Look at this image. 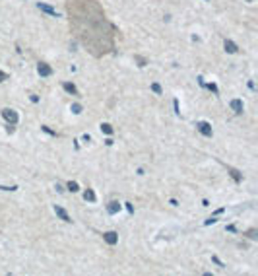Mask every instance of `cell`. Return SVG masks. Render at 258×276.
Listing matches in <instances>:
<instances>
[{"mask_svg": "<svg viewBox=\"0 0 258 276\" xmlns=\"http://www.w3.org/2000/svg\"><path fill=\"white\" fill-rule=\"evenodd\" d=\"M231 175H233V179H235V181H241V175H239V171L231 169Z\"/></svg>", "mask_w": 258, "mask_h": 276, "instance_id": "16", "label": "cell"}, {"mask_svg": "<svg viewBox=\"0 0 258 276\" xmlns=\"http://www.w3.org/2000/svg\"><path fill=\"white\" fill-rule=\"evenodd\" d=\"M37 8L43 10V12H47L49 16H56V18H58V12L53 8V6H49V4H45V2H39V4H37Z\"/></svg>", "mask_w": 258, "mask_h": 276, "instance_id": "2", "label": "cell"}, {"mask_svg": "<svg viewBox=\"0 0 258 276\" xmlns=\"http://www.w3.org/2000/svg\"><path fill=\"white\" fill-rule=\"evenodd\" d=\"M103 237H105V241H107L109 245H115L116 241H119V234H116V231H107Z\"/></svg>", "mask_w": 258, "mask_h": 276, "instance_id": "5", "label": "cell"}, {"mask_svg": "<svg viewBox=\"0 0 258 276\" xmlns=\"http://www.w3.org/2000/svg\"><path fill=\"white\" fill-rule=\"evenodd\" d=\"M151 90L155 91V93H161V91H163V90H161V86H159V84H151Z\"/></svg>", "mask_w": 258, "mask_h": 276, "instance_id": "15", "label": "cell"}, {"mask_svg": "<svg viewBox=\"0 0 258 276\" xmlns=\"http://www.w3.org/2000/svg\"><path fill=\"white\" fill-rule=\"evenodd\" d=\"M212 260H213V263H216V265H219V266H225L223 263H221V260L217 259V257H212Z\"/></svg>", "mask_w": 258, "mask_h": 276, "instance_id": "17", "label": "cell"}, {"mask_svg": "<svg viewBox=\"0 0 258 276\" xmlns=\"http://www.w3.org/2000/svg\"><path fill=\"white\" fill-rule=\"evenodd\" d=\"M72 113L80 115V113H82V105H80V103H74V105H72Z\"/></svg>", "mask_w": 258, "mask_h": 276, "instance_id": "13", "label": "cell"}, {"mask_svg": "<svg viewBox=\"0 0 258 276\" xmlns=\"http://www.w3.org/2000/svg\"><path fill=\"white\" fill-rule=\"evenodd\" d=\"M225 51H227V53H237L239 49H237V45H235L233 41H229V39H227V41H225Z\"/></svg>", "mask_w": 258, "mask_h": 276, "instance_id": "9", "label": "cell"}, {"mask_svg": "<svg viewBox=\"0 0 258 276\" xmlns=\"http://www.w3.org/2000/svg\"><path fill=\"white\" fill-rule=\"evenodd\" d=\"M107 210H109V214H116L120 210V204L116 200H113V202H109V206H107Z\"/></svg>", "mask_w": 258, "mask_h": 276, "instance_id": "8", "label": "cell"}, {"mask_svg": "<svg viewBox=\"0 0 258 276\" xmlns=\"http://www.w3.org/2000/svg\"><path fill=\"white\" fill-rule=\"evenodd\" d=\"M231 109L235 113H243V101L241 99H233L231 101Z\"/></svg>", "mask_w": 258, "mask_h": 276, "instance_id": "7", "label": "cell"}, {"mask_svg": "<svg viewBox=\"0 0 258 276\" xmlns=\"http://www.w3.org/2000/svg\"><path fill=\"white\" fill-rule=\"evenodd\" d=\"M248 2H252V0H248Z\"/></svg>", "mask_w": 258, "mask_h": 276, "instance_id": "19", "label": "cell"}, {"mask_svg": "<svg viewBox=\"0 0 258 276\" xmlns=\"http://www.w3.org/2000/svg\"><path fill=\"white\" fill-rule=\"evenodd\" d=\"M64 90L68 91V93H76V86L70 84V82H66V84H64Z\"/></svg>", "mask_w": 258, "mask_h": 276, "instance_id": "11", "label": "cell"}, {"mask_svg": "<svg viewBox=\"0 0 258 276\" xmlns=\"http://www.w3.org/2000/svg\"><path fill=\"white\" fill-rule=\"evenodd\" d=\"M2 117L8 121V122H12V125H16V122H18V113L14 111V109H2Z\"/></svg>", "mask_w": 258, "mask_h": 276, "instance_id": "1", "label": "cell"}, {"mask_svg": "<svg viewBox=\"0 0 258 276\" xmlns=\"http://www.w3.org/2000/svg\"><path fill=\"white\" fill-rule=\"evenodd\" d=\"M198 130L204 134V136H212V127H210V122H206V121H202V122H198Z\"/></svg>", "mask_w": 258, "mask_h": 276, "instance_id": "3", "label": "cell"}, {"mask_svg": "<svg viewBox=\"0 0 258 276\" xmlns=\"http://www.w3.org/2000/svg\"><path fill=\"white\" fill-rule=\"evenodd\" d=\"M55 212H56V216L60 218V220H64V222H72V218L68 216V212H66L64 208H60V206H55Z\"/></svg>", "mask_w": 258, "mask_h": 276, "instance_id": "6", "label": "cell"}, {"mask_svg": "<svg viewBox=\"0 0 258 276\" xmlns=\"http://www.w3.org/2000/svg\"><path fill=\"white\" fill-rule=\"evenodd\" d=\"M37 72H39L41 76H50V74H53V68H50L49 64H45V62H39V66H37Z\"/></svg>", "mask_w": 258, "mask_h": 276, "instance_id": "4", "label": "cell"}, {"mask_svg": "<svg viewBox=\"0 0 258 276\" xmlns=\"http://www.w3.org/2000/svg\"><path fill=\"white\" fill-rule=\"evenodd\" d=\"M68 191H72V193L78 191V183H76V181H70V183H68Z\"/></svg>", "mask_w": 258, "mask_h": 276, "instance_id": "14", "label": "cell"}, {"mask_svg": "<svg viewBox=\"0 0 258 276\" xmlns=\"http://www.w3.org/2000/svg\"><path fill=\"white\" fill-rule=\"evenodd\" d=\"M101 130L105 134H113V128H111V125H107V122H103V125H101Z\"/></svg>", "mask_w": 258, "mask_h": 276, "instance_id": "12", "label": "cell"}, {"mask_svg": "<svg viewBox=\"0 0 258 276\" xmlns=\"http://www.w3.org/2000/svg\"><path fill=\"white\" fill-rule=\"evenodd\" d=\"M4 80H8V76H6V72L0 70V82H4Z\"/></svg>", "mask_w": 258, "mask_h": 276, "instance_id": "18", "label": "cell"}, {"mask_svg": "<svg viewBox=\"0 0 258 276\" xmlns=\"http://www.w3.org/2000/svg\"><path fill=\"white\" fill-rule=\"evenodd\" d=\"M84 198H85L87 202H95V193L91 191V189H87V191L84 193Z\"/></svg>", "mask_w": 258, "mask_h": 276, "instance_id": "10", "label": "cell"}]
</instances>
